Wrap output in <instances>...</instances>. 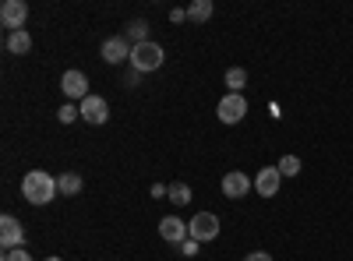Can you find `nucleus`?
Masks as SVG:
<instances>
[{
    "label": "nucleus",
    "mask_w": 353,
    "mask_h": 261,
    "mask_svg": "<svg viewBox=\"0 0 353 261\" xmlns=\"http://www.w3.org/2000/svg\"><path fill=\"white\" fill-rule=\"evenodd\" d=\"M57 194H61L57 177H50L46 169H28L21 177V198L28 201V205H50Z\"/></svg>",
    "instance_id": "f257e3e1"
},
{
    "label": "nucleus",
    "mask_w": 353,
    "mask_h": 261,
    "mask_svg": "<svg viewBox=\"0 0 353 261\" xmlns=\"http://www.w3.org/2000/svg\"><path fill=\"white\" fill-rule=\"evenodd\" d=\"M163 61H166L163 46L149 39V43H141V46H134V50H131V61H128V64H131L138 74H149V71H159V67H163Z\"/></svg>",
    "instance_id": "f03ea898"
},
{
    "label": "nucleus",
    "mask_w": 353,
    "mask_h": 261,
    "mask_svg": "<svg viewBox=\"0 0 353 261\" xmlns=\"http://www.w3.org/2000/svg\"><path fill=\"white\" fill-rule=\"evenodd\" d=\"M216 117H219V124H241V121L248 117V99H244V92H226V96L219 99V106H216Z\"/></svg>",
    "instance_id": "7ed1b4c3"
},
{
    "label": "nucleus",
    "mask_w": 353,
    "mask_h": 261,
    "mask_svg": "<svg viewBox=\"0 0 353 261\" xmlns=\"http://www.w3.org/2000/svg\"><path fill=\"white\" fill-rule=\"evenodd\" d=\"M188 229H191V237H194L198 244H209V240L219 237V216H212V212H198V216H191Z\"/></svg>",
    "instance_id": "20e7f679"
},
{
    "label": "nucleus",
    "mask_w": 353,
    "mask_h": 261,
    "mask_svg": "<svg viewBox=\"0 0 353 261\" xmlns=\"http://www.w3.org/2000/svg\"><path fill=\"white\" fill-rule=\"evenodd\" d=\"M219 187H223V194H226V198L237 201V198H248V194L254 191V180L248 177L244 169H230L226 177H223V184H219Z\"/></svg>",
    "instance_id": "39448f33"
},
{
    "label": "nucleus",
    "mask_w": 353,
    "mask_h": 261,
    "mask_svg": "<svg viewBox=\"0 0 353 261\" xmlns=\"http://www.w3.org/2000/svg\"><path fill=\"white\" fill-rule=\"evenodd\" d=\"M0 21H4L8 32H21L25 21H28V4H25V0H4V8H0Z\"/></svg>",
    "instance_id": "423d86ee"
},
{
    "label": "nucleus",
    "mask_w": 353,
    "mask_h": 261,
    "mask_svg": "<svg viewBox=\"0 0 353 261\" xmlns=\"http://www.w3.org/2000/svg\"><path fill=\"white\" fill-rule=\"evenodd\" d=\"M0 247L4 251L25 247V226L14 216H0Z\"/></svg>",
    "instance_id": "0eeeda50"
},
{
    "label": "nucleus",
    "mask_w": 353,
    "mask_h": 261,
    "mask_svg": "<svg viewBox=\"0 0 353 261\" xmlns=\"http://www.w3.org/2000/svg\"><path fill=\"white\" fill-rule=\"evenodd\" d=\"M279 187H283V173H279V166H261V169H258V177H254V191H258L261 198H276Z\"/></svg>",
    "instance_id": "6e6552de"
},
{
    "label": "nucleus",
    "mask_w": 353,
    "mask_h": 261,
    "mask_svg": "<svg viewBox=\"0 0 353 261\" xmlns=\"http://www.w3.org/2000/svg\"><path fill=\"white\" fill-rule=\"evenodd\" d=\"M131 43H128V36H110L106 43H103V61L106 64H124V61H131Z\"/></svg>",
    "instance_id": "1a4fd4ad"
},
{
    "label": "nucleus",
    "mask_w": 353,
    "mask_h": 261,
    "mask_svg": "<svg viewBox=\"0 0 353 261\" xmlns=\"http://www.w3.org/2000/svg\"><path fill=\"white\" fill-rule=\"evenodd\" d=\"M78 109H81L85 124H106L110 121V103L103 96H88L85 103H78Z\"/></svg>",
    "instance_id": "9d476101"
},
{
    "label": "nucleus",
    "mask_w": 353,
    "mask_h": 261,
    "mask_svg": "<svg viewBox=\"0 0 353 261\" xmlns=\"http://www.w3.org/2000/svg\"><path fill=\"white\" fill-rule=\"evenodd\" d=\"M61 89H64L68 99H78V103H85L88 96H92V92H88V78H85V71H64Z\"/></svg>",
    "instance_id": "9b49d317"
},
{
    "label": "nucleus",
    "mask_w": 353,
    "mask_h": 261,
    "mask_svg": "<svg viewBox=\"0 0 353 261\" xmlns=\"http://www.w3.org/2000/svg\"><path fill=\"white\" fill-rule=\"evenodd\" d=\"M159 237L166 240V244H176L181 247L188 237H191V229H188V222L184 219H176V216H166L163 222H159Z\"/></svg>",
    "instance_id": "f8f14e48"
},
{
    "label": "nucleus",
    "mask_w": 353,
    "mask_h": 261,
    "mask_svg": "<svg viewBox=\"0 0 353 261\" xmlns=\"http://www.w3.org/2000/svg\"><path fill=\"white\" fill-rule=\"evenodd\" d=\"M28 50H32V36L25 32H8V53H14V56H25Z\"/></svg>",
    "instance_id": "ddd939ff"
},
{
    "label": "nucleus",
    "mask_w": 353,
    "mask_h": 261,
    "mask_svg": "<svg viewBox=\"0 0 353 261\" xmlns=\"http://www.w3.org/2000/svg\"><path fill=\"white\" fill-rule=\"evenodd\" d=\"M128 43H134V46H141V43H149V21L145 18H134V21H128Z\"/></svg>",
    "instance_id": "4468645a"
},
{
    "label": "nucleus",
    "mask_w": 353,
    "mask_h": 261,
    "mask_svg": "<svg viewBox=\"0 0 353 261\" xmlns=\"http://www.w3.org/2000/svg\"><path fill=\"white\" fill-rule=\"evenodd\" d=\"M212 18V0H191L188 4V21H209Z\"/></svg>",
    "instance_id": "2eb2a0df"
},
{
    "label": "nucleus",
    "mask_w": 353,
    "mask_h": 261,
    "mask_svg": "<svg viewBox=\"0 0 353 261\" xmlns=\"http://www.w3.org/2000/svg\"><path fill=\"white\" fill-rule=\"evenodd\" d=\"M57 187H61V194L74 198L81 191V177H78V173H61V177H57Z\"/></svg>",
    "instance_id": "dca6fc26"
},
{
    "label": "nucleus",
    "mask_w": 353,
    "mask_h": 261,
    "mask_svg": "<svg viewBox=\"0 0 353 261\" xmlns=\"http://www.w3.org/2000/svg\"><path fill=\"white\" fill-rule=\"evenodd\" d=\"M276 166H279V173H283V180H290V177H301V169H304V163H301L297 156H283Z\"/></svg>",
    "instance_id": "f3484780"
},
{
    "label": "nucleus",
    "mask_w": 353,
    "mask_h": 261,
    "mask_svg": "<svg viewBox=\"0 0 353 261\" xmlns=\"http://www.w3.org/2000/svg\"><path fill=\"white\" fill-rule=\"evenodd\" d=\"M244 85H248V71H244V67H230V71H226V89H230V92H241Z\"/></svg>",
    "instance_id": "a211bd4d"
},
{
    "label": "nucleus",
    "mask_w": 353,
    "mask_h": 261,
    "mask_svg": "<svg viewBox=\"0 0 353 261\" xmlns=\"http://www.w3.org/2000/svg\"><path fill=\"white\" fill-rule=\"evenodd\" d=\"M170 201L173 205H191V187L181 180V184H170Z\"/></svg>",
    "instance_id": "6ab92c4d"
},
{
    "label": "nucleus",
    "mask_w": 353,
    "mask_h": 261,
    "mask_svg": "<svg viewBox=\"0 0 353 261\" xmlns=\"http://www.w3.org/2000/svg\"><path fill=\"white\" fill-rule=\"evenodd\" d=\"M78 117H81V109L74 103H64L61 109H57V121H61V124H74Z\"/></svg>",
    "instance_id": "aec40b11"
},
{
    "label": "nucleus",
    "mask_w": 353,
    "mask_h": 261,
    "mask_svg": "<svg viewBox=\"0 0 353 261\" xmlns=\"http://www.w3.org/2000/svg\"><path fill=\"white\" fill-rule=\"evenodd\" d=\"M0 261H32V254H28L25 247H14V251H4V258Z\"/></svg>",
    "instance_id": "412c9836"
},
{
    "label": "nucleus",
    "mask_w": 353,
    "mask_h": 261,
    "mask_svg": "<svg viewBox=\"0 0 353 261\" xmlns=\"http://www.w3.org/2000/svg\"><path fill=\"white\" fill-rule=\"evenodd\" d=\"M198 247H201V244H198L194 237H188V240L181 244V254H184V258H194V254H198Z\"/></svg>",
    "instance_id": "4be33fe9"
},
{
    "label": "nucleus",
    "mask_w": 353,
    "mask_h": 261,
    "mask_svg": "<svg viewBox=\"0 0 353 261\" xmlns=\"http://www.w3.org/2000/svg\"><path fill=\"white\" fill-rule=\"evenodd\" d=\"M124 85H128V89H138V85H141V74H138V71L131 67V71L124 74Z\"/></svg>",
    "instance_id": "5701e85b"
},
{
    "label": "nucleus",
    "mask_w": 353,
    "mask_h": 261,
    "mask_svg": "<svg viewBox=\"0 0 353 261\" xmlns=\"http://www.w3.org/2000/svg\"><path fill=\"white\" fill-rule=\"evenodd\" d=\"M244 261H272V254L269 251H251V254H244Z\"/></svg>",
    "instance_id": "b1692460"
},
{
    "label": "nucleus",
    "mask_w": 353,
    "mask_h": 261,
    "mask_svg": "<svg viewBox=\"0 0 353 261\" xmlns=\"http://www.w3.org/2000/svg\"><path fill=\"white\" fill-rule=\"evenodd\" d=\"M170 21H188V8H173L170 11Z\"/></svg>",
    "instance_id": "393cba45"
},
{
    "label": "nucleus",
    "mask_w": 353,
    "mask_h": 261,
    "mask_svg": "<svg viewBox=\"0 0 353 261\" xmlns=\"http://www.w3.org/2000/svg\"><path fill=\"white\" fill-rule=\"evenodd\" d=\"M152 198H170V187H163V184H152Z\"/></svg>",
    "instance_id": "a878e982"
},
{
    "label": "nucleus",
    "mask_w": 353,
    "mask_h": 261,
    "mask_svg": "<svg viewBox=\"0 0 353 261\" xmlns=\"http://www.w3.org/2000/svg\"><path fill=\"white\" fill-rule=\"evenodd\" d=\"M46 261H64V258H57V254H50V258H46Z\"/></svg>",
    "instance_id": "bb28decb"
}]
</instances>
